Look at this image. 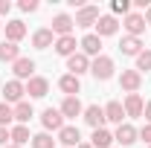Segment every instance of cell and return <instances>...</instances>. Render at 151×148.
I'll list each match as a JSON object with an SVG mask.
<instances>
[{
    "instance_id": "6da1fadb",
    "label": "cell",
    "mask_w": 151,
    "mask_h": 148,
    "mask_svg": "<svg viewBox=\"0 0 151 148\" xmlns=\"http://www.w3.org/2000/svg\"><path fill=\"white\" fill-rule=\"evenodd\" d=\"M113 58H108V55H99V58H93L90 61V73H93V78L96 81H108L113 75Z\"/></svg>"
},
{
    "instance_id": "7a4b0ae2",
    "label": "cell",
    "mask_w": 151,
    "mask_h": 148,
    "mask_svg": "<svg viewBox=\"0 0 151 148\" xmlns=\"http://www.w3.org/2000/svg\"><path fill=\"white\" fill-rule=\"evenodd\" d=\"M113 139H116V142H119L122 148H131L134 142L139 139V131L134 128L131 122H122V125L116 128V134H113Z\"/></svg>"
},
{
    "instance_id": "3957f363",
    "label": "cell",
    "mask_w": 151,
    "mask_h": 148,
    "mask_svg": "<svg viewBox=\"0 0 151 148\" xmlns=\"http://www.w3.org/2000/svg\"><path fill=\"white\" fill-rule=\"evenodd\" d=\"M96 20H99V6H81V9L76 12L73 23L81 26V29H90V26H96Z\"/></svg>"
},
{
    "instance_id": "277c9868",
    "label": "cell",
    "mask_w": 151,
    "mask_h": 148,
    "mask_svg": "<svg viewBox=\"0 0 151 148\" xmlns=\"http://www.w3.org/2000/svg\"><path fill=\"white\" fill-rule=\"evenodd\" d=\"M23 93H26V84L23 81H18V78H12V81H6L3 84V102L9 105V102H23Z\"/></svg>"
},
{
    "instance_id": "5b68a950",
    "label": "cell",
    "mask_w": 151,
    "mask_h": 148,
    "mask_svg": "<svg viewBox=\"0 0 151 148\" xmlns=\"http://www.w3.org/2000/svg\"><path fill=\"white\" fill-rule=\"evenodd\" d=\"M122 26H125V32H128L131 38H139L142 32H145V18H142L139 12H131V15L122 18Z\"/></svg>"
},
{
    "instance_id": "8992f818",
    "label": "cell",
    "mask_w": 151,
    "mask_h": 148,
    "mask_svg": "<svg viewBox=\"0 0 151 148\" xmlns=\"http://www.w3.org/2000/svg\"><path fill=\"white\" fill-rule=\"evenodd\" d=\"M58 142H61V148H78L81 145V131L76 125H64L58 131Z\"/></svg>"
},
{
    "instance_id": "52a82bcc",
    "label": "cell",
    "mask_w": 151,
    "mask_h": 148,
    "mask_svg": "<svg viewBox=\"0 0 151 148\" xmlns=\"http://www.w3.org/2000/svg\"><path fill=\"white\" fill-rule=\"evenodd\" d=\"M41 125H44V131H61L64 128V116H61V111L58 108H47V111L41 113Z\"/></svg>"
},
{
    "instance_id": "ba28073f",
    "label": "cell",
    "mask_w": 151,
    "mask_h": 148,
    "mask_svg": "<svg viewBox=\"0 0 151 148\" xmlns=\"http://www.w3.org/2000/svg\"><path fill=\"white\" fill-rule=\"evenodd\" d=\"M78 47H81V52H84L87 58H90V55H93V58L102 55V38L96 35V32H87V35L78 41Z\"/></svg>"
},
{
    "instance_id": "9c48e42d",
    "label": "cell",
    "mask_w": 151,
    "mask_h": 148,
    "mask_svg": "<svg viewBox=\"0 0 151 148\" xmlns=\"http://www.w3.org/2000/svg\"><path fill=\"white\" fill-rule=\"evenodd\" d=\"M122 108H125V116L137 119V116H142V111H145V102H142L139 93H128L125 102H122Z\"/></svg>"
},
{
    "instance_id": "30bf717a",
    "label": "cell",
    "mask_w": 151,
    "mask_h": 148,
    "mask_svg": "<svg viewBox=\"0 0 151 148\" xmlns=\"http://www.w3.org/2000/svg\"><path fill=\"white\" fill-rule=\"evenodd\" d=\"M81 119L90 125V128H105V108H99V105H87L84 113H81Z\"/></svg>"
},
{
    "instance_id": "8fae6325",
    "label": "cell",
    "mask_w": 151,
    "mask_h": 148,
    "mask_svg": "<svg viewBox=\"0 0 151 148\" xmlns=\"http://www.w3.org/2000/svg\"><path fill=\"white\" fill-rule=\"evenodd\" d=\"M116 29H119V20L113 18V15H99V20H96V35L99 38L116 35Z\"/></svg>"
},
{
    "instance_id": "7c38bea8",
    "label": "cell",
    "mask_w": 151,
    "mask_h": 148,
    "mask_svg": "<svg viewBox=\"0 0 151 148\" xmlns=\"http://www.w3.org/2000/svg\"><path fill=\"white\" fill-rule=\"evenodd\" d=\"M119 87L125 93H137L139 87H142V75L137 73V70H122V75H119Z\"/></svg>"
},
{
    "instance_id": "4fadbf2b",
    "label": "cell",
    "mask_w": 151,
    "mask_h": 148,
    "mask_svg": "<svg viewBox=\"0 0 151 148\" xmlns=\"http://www.w3.org/2000/svg\"><path fill=\"white\" fill-rule=\"evenodd\" d=\"M12 73H15L18 81H23V78L29 81V78L35 75V61H32V58H18V61L12 64Z\"/></svg>"
},
{
    "instance_id": "5bb4252c",
    "label": "cell",
    "mask_w": 151,
    "mask_h": 148,
    "mask_svg": "<svg viewBox=\"0 0 151 148\" xmlns=\"http://www.w3.org/2000/svg\"><path fill=\"white\" fill-rule=\"evenodd\" d=\"M26 93H29L32 99H44V96L50 93V81H47L44 75H32V78L26 81Z\"/></svg>"
},
{
    "instance_id": "9a60e30c",
    "label": "cell",
    "mask_w": 151,
    "mask_h": 148,
    "mask_svg": "<svg viewBox=\"0 0 151 148\" xmlns=\"http://www.w3.org/2000/svg\"><path fill=\"white\" fill-rule=\"evenodd\" d=\"M61 116L64 119H76V116H81L84 108H81V102H78V96H64V102H61Z\"/></svg>"
},
{
    "instance_id": "2e32d148",
    "label": "cell",
    "mask_w": 151,
    "mask_h": 148,
    "mask_svg": "<svg viewBox=\"0 0 151 148\" xmlns=\"http://www.w3.org/2000/svg\"><path fill=\"white\" fill-rule=\"evenodd\" d=\"M67 70L73 75H84V73H90V58L84 55V52H76V55L67 58Z\"/></svg>"
},
{
    "instance_id": "e0dca14e",
    "label": "cell",
    "mask_w": 151,
    "mask_h": 148,
    "mask_svg": "<svg viewBox=\"0 0 151 148\" xmlns=\"http://www.w3.org/2000/svg\"><path fill=\"white\" fill-rule=\"evenodd\" d=\"M73 26H76V23H73V18H70V15H55L50 29H52V35L64 38V35H73Z\"/></svg>"
},
{
    "instance_id": "ac0fdd59",
    "label": "cell",
    "mask_w": 151,
    "mask_h": 148,
    "mask_svg": "<svg viewBox=\"0 0 151 148\" xmlns=\"http://www.w3.org/2000/svg\"><path fill=\"white\" fill-rule=\"evenodd\" d=\"M26 38V23L20 18H15V20H9L6 23V41H12V44H20Z\"/></svg>"
},
{
    "instance_id": "d6986e66",
    "label": "cell",
    "mask_w": 151,
    "mask_h": 148,
    "mask_svg": "<svg viewBox=\"0 0 151 148\" xmlns=\"http://www.w3.org/2000/svg\"><path fill=\"white\" fill-rule=\"evenodd\" d=\"M32 47H35V50H50V47H55V35H52V29H50V26L38 29L35 35H32Z\"/></svg>"
},
{
    "instance_id": "ffe728a7",
    "label": "cell",
    "mask_w": 151,
    "mask_h": 148,
    "mask_svg": "<svg viewBox=\"0 0 151 148\" xmlns=\"http://www.w3.org/2000/svg\"><path fill=\"white\" fill-rule=\"evenodd\" d=\"M58 87H61V93H67V96H78L81 93V78L73 75V73H67V75L58 78Z\"/></svg>"
},
{
    "instance_id": "44dd1931",
    "label": "cell",
    "mask_w": 151,
    "mask_h": 148,
    "mask_svg": "<svg viewBox=\"0 0 151 148\" xmlns=\"http://www.w3.org/2000/svg\"><path fill=\"white\" fill-rule=\"evenodd\" d=\"M113 142H116V139H113V134L108 128H96L93 134H90V145L93 148H113Z\"/></svg>"
},
{
    "instance_id": "7402d4cb",
    "label": "cell",
    "mask_w": 151,
    "mask_h": 148,
    "mask_svg": "<svg viewBox=\"0 0 151 148\" xmlns=\"http://www.w3.org/2000/svg\"><path fill=\"white\" fill-rule=\"evenodd\" d=\"M122 119H125V108H122V102H108V105H105V122L122 125Z\"/></svg>"
},
{
    "instance_id": "603a6c76",
    "label": "cell",
    "mask_w": 151,
    "mask_h": 148,
    "mask_svg": "<svg viewBox=\"0 0 151 148\" xmlns=\"http://www.w3.org/2000/svg\"><path fill=\"white\" fill-rule=\"evenodd\" d=\"M76 47H78V44H76V38H73V35H64V38H55V52H58V55H64V58L76 55V52H78Z\"/></svg>"
},
{
    "instance_id": "cb8c5ba5",
    "label": "cell",
    "mask_w": 151,
    "mask_h": 148,
    "mask_svg": "<svg viewBox=\"0 0 151 148\" xmlns=\"http://www.w3.org/2000/svg\"><path fill=\"white\" fill-rule=\"evenodd\" d=\"M12 134V145L23 148L26 142H32V134H29V125H15V128H9Z\"/></svg>"
},
{
    "instance_id": "d4e9b609",
    "label": "cell",
    "mask_w": 151,
    "mask_h": 148,
    "mask_svg": "<svg viewBox=\"0 0 151 148\" xmlns=\"http://www.w3.org/2000/svg\"><path fill=\"white\" fill-rule=\"evenodd\" d=\"M119 52H122V55H139V52H142V41H139V38H131V35H125L122 38V44H119Z\"/></svg>"
},
{
    "instance_id": "484cf974",
    "label": "cell",
    "mask_w": 151,
    "mask_h": 148,
    "mask_svg": "<svg viewBox=\"0 0 151 148\" xmlns=\"http://www.w3.org/2000/svg\"><path fill=\"white\" fill-rule=\"evenodd\" d=\"M32 116H35V108H32L29 102H18V105H15V122H18V125H29Z\"/></svg>"
},
{
    "instance_id": "4316f807",
    "label": "cell",
    "mask_w": 151,
    "mask_h": 148,
    "mask_svg": "<svg viewBox=\"0 0 151 148\" xmlns=\"http://www.w3.org/2000/svg\"><path fill=\"white\" fill-rule=\"evenodd\" d=\"M18 58H20V47L18 44H12V41H3V44H0V61L15 64Z\"/></svg>"
},
{
    "instance_id": "83f0119b",
    "label": "cell",
    "mask_w": 151,
    "mask_h": 148,
    "mask_svg": "<svg viewBox=\"0 0 151 148\" xmlns=\"http://www.w3.org/2000/svg\"><path fill=\"white\" fill-rule=\"evenodd\" d=\"M134 70H137L139 75L151 70V50H142V52L137 55V67H134Z\"/></svg>"
},
{
    "instance_id": "f1b7e54d",
    "label": "cell",
    "mask_w": 151,
    "mask_h": 148,
    "mask_svg": "<svg viewBox=\"0 0 151 148\" xmlns=\"http://www.w3.org/2000/svg\"><path fill=\"white\" fill-rule=\"evenodd\" d=\"M29 145H32V148H55V139L44 131V134H35V137H32V142H29Z\"/></svg>"
},
{
    "instance_id": "f546056e",
    "label": "cell",
    "mask_w": 151,
    "mask_h": 148,
    "mask_svg": "<svg viewBox=\"0 0 151 148\" xmlns=\"http://www.w3.org/2000/svg\"><path fill=\"white\" fill-rule=\"evenodd\" d=\"M12 119H15V108L6 105V102H0V128H9Z\"/></svg>"
},
{
    "instance_id": "4dcf8cb0",
    "label": "cell",
    "mask_w": 151,
    "mask_h": 148,
    "mask_svg": "<svg viewBox=\"0 0 151 148\" xmlns=\"http://www.w3.org/2000/svg\"><path fill=\"white\" fill-rule=\"evenodd\" d=\"M111 9H113V15H122V18L131 15V3H128V0H113Z\"/></svg>"
},
{
    "instance_id": "1f68e13d",
    "label": "cell",
    "mask_w": 151,
    "mask_h": 148,
    "mask_svg": "<svg viewBox=\"0 0 151 148\" xmlns=\"http://www.w3.org/2000/svg\"><path fill=\"white\" fill-rule=\"evenodd\" d=\"M18 9L20 12H38V0H20Z\"/></svg>"
},
{
    "instance_id": "d6a6232c",
    "label": "cell",
    "mask_w": 151,
    "mask_h": 148,
    "mask_svg": "<svg viewBox=\"0 0 151 148\" xmlns=\"http://www.w3.org/2000/svg\"><path fill=\"white\" fill-rule=\"evenodd\" d=\"M139 139H142L145 145H151V125H142V128H139Z\"/></svg>"
},
{
    "instance_id": "836d02e7",
    "label": "cell",
    "mask_w": 151,
    "mask_h": 148,
    "mask_svg": "<svg viewBox=\"0 0 151 148\" xmlns=\"http://www.w3.org/2000/svg\"><path fill=\"white\" fill-rule=\"evenodd\" d=\"M12 139V134H9V128H0V148H6V142Z\"/></svg>"
},
{
    "instance_id": "e575fe53",
    "label": "cell",
    "mask_w": 151,
    "mask_h": 148,
    "mask_svg": "<svg viewBox=\"0 0 151 148\" xmlns=\"http://www.w3.org/2000/svg\"><path fill=\"white\" fill-rule=\"evenodd\" d=\"M9 9H12V3H9V0H0V18L9 15Z\"/></svg>"
},
{
    "instance_id": "d590c367",
    "label": "cell",
    "mask_w": 151,
    "mask_h": 148,
    "mask_svg": "<svg viewBox=\"0 0 151 148\" xmlns=\"http://www.w3.org/2000/svg\"><path fill=\"white\" fill-rule=\"evenodd\" d=\"M142 116L148 119V125H151V99H148V102H145V111H142Z\"/></svg>"
},
{
    "instance_id": "8d00e7d4",
    "label": "cell",
    "mask_w": 151,
    "mask_h": 148,
    "mask_svg": "<svg viewBox=\"0 0 151 148\" xmlns=\"http://www.w3.org/2000/svg\"><path fill=\"white\" fill-rule=\"evenodd\" d=\"M142 18H145V26H148V23H151V6L145 9V15H142Z\"/></svg>"
},
{
    "instance_id": "74e56055",
    "label": "cell",
    "mask_w": 151,
    "mask_h": 148,
    "mask_svg": "<svg viewBox=\"0 0 151 148\" xmlns=\"http://www.w3.org/2000/svg\"><path fill=\"white\" fill-rule=\"evenodd\" d=\"M78 148H93V145H90V142H81V145H78Z\"/></svg>"
},
{
    "instance_id": "f35d334b",
    "label": "cell",
    "mask_w": 151,
    "mask_h": 148,
    "mask_svg": "<svg viewBox=\"0 0 151 148\" xmlns=\"http://www.w3.org/2000/svg\"><path fill=\"white\" fill-rule=\"evenodd\" d=\"M6 148H18V145H6Z\"/></svg>"
},
{
    "instance_id": "ab89813d",
    "label": "cell",
    "mask_w": 151,
    "mask_h": 148,
    "mask_svg": "<svg viewBox=\"0 0 151 148\" xmlns=\"http://www.w3.org/2000/svg\"><path fill=\"white\" fill-rule=\"evenodd\" d=\"M145 148H151V145H145Z\"/></svg>"
},
{
    "instance_id": "60d3db41",
    "label": "cell",
    "mask_w": 151,
    "mask_h": 148,
    "mask_svg": "<svg viewBox=\"0 0 151 148\" xmlns=\"http://www.w3.org/2000/svg\"><path fill=\"white\" fill-rule=\"evenodd\" d=\"M0 26H3V23H0Z\"/></svg>"
}]
</instances>
